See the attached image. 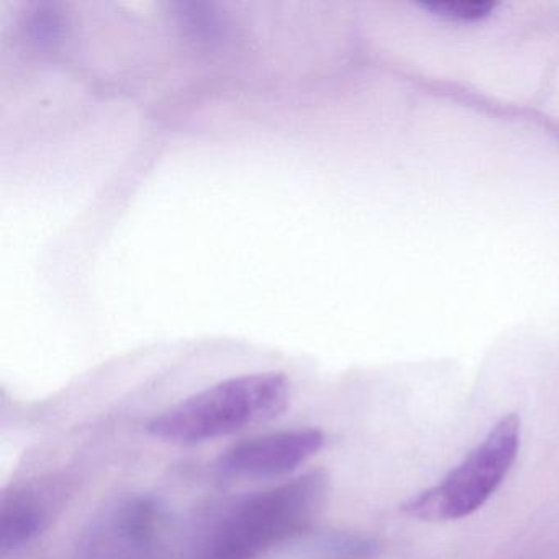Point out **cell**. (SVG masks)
Returning <instances> with one entry per match:
<instances>
[{
    "mask_svg": "<svg viewBox=\"0 0 559 559\" xmlns=\"http://www.w3.org/2000/svg\"><path fill=\"white\" fill-rule=\"evenodd\" d=\"M326 477L290 479L231 503L209 532L204 559H257L312 525L325 503Z\"/></svg>",
    "mask_w": 559,
    "mask_h": 559,
    "instance_id": "cell-2",
    "label": "cell"
},
{
    "mask_svg": "<svg viewBox=\"0 0 559 559\" xmlns=\"http://www.w3.org/2000/svg\"><path fill=\"white\" fill-rule=\"evenodd\" d=\"M520 418H500L487 437L437 486L404 503V512L425 522H448L473 515L512 469L520 450Z\"/></svg>",
    "mask_w": 559,
    "mask_h": 559,
    "instance_id": "cell-3",
    "label": "cell"
},
{
    "mask_svg": "<svg viewBox=\"0 0 559 559\" xmlns=\"http://www.w3.org/2000/svg\"><path fill=\"white\" fill-rule=\"evenodd\" d=\"M31 40L37 47L45 48L53 45L60 37V15L55 11L53 5H37L28 17L27 24Z\"/></svg>",
    "mask_w": 559,
    "mask_h": 559,
    "instance_id": "cell-7",
    "label": "cell"
},
{
    "mask_svg": "<svg viewBox=\"0 0 559 559\" xmlns=\"http://www.w3.org/2000/svg\"><path fill=\"white\" fill-rule=\"evenodd\" d=\"M181 24L199 40H215L221 35L222 27L217 15L205 11V5H181Z\"/></svg>",
    "mask_w": 559,
    "mask_h": 559,
    "instance_id": "cell-8",
    "label": "cell"
},
{
    "mask_svg": "<svg viewBox=\"0 0 559 559\" xmlns=\"http://www.w3.org/2000/svg\"><path fill=\"white\" fill-rule=\"evenodd\" d=\"M437 17L454 22H477L489 17L499 4L490 0H433L420 4Z\"/></svg>",
    "mask_w": 559,
    "mask_h": 559,
    "instance_id": "cell-6",
    "label": "cell"
},
{
    "mask_svg": "<svg viewBox=\"0 0 559 559\" xmlns=\"http://www.w3.org/2000/svg\"><path fill=\"white\" fill-rule=\"evenodd\" d=\"M325 443L319 428L271 431L238 441L225 450L217 469L238 479H273L293 474L316 456Z\"/></svg>",
    "mask_w": 559,
    "mask_h": 559,
    "instance_id": "cell-4",
    "label": "cell"
},
{
    "mask_svg": "<svg viewBox=\"0 0 559 559\" xmlns=\"http://www.w3.org/2000/svg\"><path fill=\"white\" fill-rule=\"evenodd\" d=\"M0 522L2 552L15 551L47 528L48 510L34 493L21 492L5 500Z\"/></svg>",
    "mask_w": 559,
    "mask_h": 559,
    "instance_id": "cell-5",
    "label": "cell"
},
{
    "mask_svg": "<svg viewBox=\"0 0 559 559\" xmlns=\"http://www.w3.org/2000/svg\"><path fill=\"white\" fill-rule=\"evenodd\" d=\"M289 402L290 382L283 372L238 376L166 408L146 430L169 443H205L274 420Z\"/></svg>",
    "mask_w": 559,
    "mask_h": 559,
    "instance_id": "cell-1",
    "label": "cell"
}]
</instances>
